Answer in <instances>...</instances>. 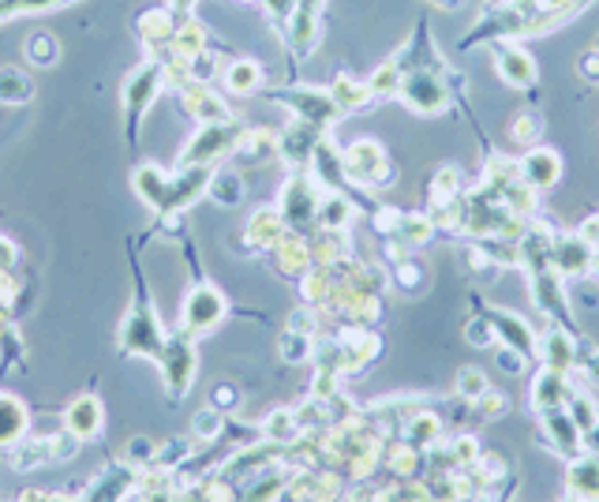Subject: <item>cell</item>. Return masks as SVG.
I'll use <instances>...</instances> for the list:
<instances>
[{
	"label": "cell",
	"instance_id": "6da1fadb",
	"mask_svg": "<svg viewBox=\"0 0 599 502\" xmlns=\"http://www.w3.org/2000/svg\"><path fill=\"white\" fill-rule=\"evenodd\" d=\"M446 60L438 65H409L398 86V102L416 117H443L454 102V91L446 83Z\"/></svg>",
	"mask_w": 599,
	"mask_h": 502
},
{
	"label": "cell",
	"instance_id": "7a4b0ae2",
	"mask_svg": "<svg viewBox=\"0 0 599 502\" xmlns=\"http://www.w3.org/2000/svg\"><path fill=\"white\" fill-rule=\"evenodd\" d=\"M117 349H120V352H128V357L162 360L165 330H162V319H157L154 304H150V296H146L143 278H136V301H131L128 315H125V323H120Z\"/></svg>",
	"mask_w": 599,
	"mask_h": 502
},
{
	"label": "cell",
	"instance_id": "3957f363",
	"mask_svg": "<svg viewBox=\"0 0 599 502\" xmlns=\"http://www.w3.org/2000/svg\"><path fill=\"white\" fill-rule=\"evenodd\" d=\"M525 278H528V296H532L536 312L548 315L551 323L574 330V315H569V296H566V278L554 270L551 259H536L525 262Z\"/></svg>",
	"mask_w": 599,
	"mask_h": 502
},
{
	"label": "cell",
	"instance_id": "277c9868",
	"mask_svg": "<svg viewBox=\"0 0 599 502\" xmlns=\"http://www.w3.org/2000/svg\"><path fill=\"white\" fill-rule=\"evenodd\" d=\"M322 184L315 180L307 170H296L293 176L285 180V188H281V202H278V214L285 229H293V233H307V229L319 225V202H322Z\"/></svg>",
	"mask_w": 599,
	"mask_h": 502
},
{
	"label": "cell",
	"instance_id": "5b68a950",
	"mask_svg": "<svg viewBox=\"0 0 599 502\" xmlns=\"http://www.w3.org/2000/svg\"><path fill=\"white\" fill-rule=\"evenodd\" d=\"M162 79H165V65L162 60H143L136 68L125 86H120V102H125V125H128V143H139V128H143L146 109L157 102V91H162Z\"/></svg>",
	"mask_w": 599,
	"mask_h": 502
},
{
	"label": "cell",
	"instance_id": "8992f818",
	"mask_svg": "<svg viewBox=\"0 0 599 502\" xmlns=\"http://www.w3.org/2000/svg\"><path fill=\"white\" fill-rule=\"evenodd\" d=\"M341 165H345L349 184H356L364 191L390 188L394 180V162L378 139H356L349 151H341Z\"/></svg>",
	"mask_w": 599,
	"mask_h": 502
},
{
	"label": "cell",
	"instance_id": "52a82bcc",
	"mask_svg": "<svg viewBox=\"0 0 599 502\" xmlns=\"http://www.w3.org/2000/svg\"><path fill=\"white\" fill-rule=\"evenodd\" d=\"M228 315V301L225 293L207 278H196V285L188 289L184 296V307H180V330L191 334V338H202L210 334Z\"/></svg>",
	"mask_w": 599,
	"mask_h": 502
},
{
	"label": "cell",
	"instance_id": "ba28073f",
	"mask_svg": "<svg viewBox=\"0 0 599 502\" xmlns=\"http://www.w3.org/2000/svg\"><path fill=\"white\" fill-rule=\"evenodd\" d=\"M244 128L240 120H214V125H202L199 136L184 147L180 154V165H210L214 170L218 157L225 154H236V143L244 139Z\"/></svg>",
	"mask_w": 599,
	"mask_h": 502
},
{
	"label": "cell",
	"instance_id": "9c48e42d",
	"mask_svg": "<svg viewBox=\"0 0 599 502\" xmlns=\"http://www.w3.org/2000/svg\"><path fill=\"white\" fill-rule=\"evenodd\" d=\"M274 102L285 105V109L293 113V120H304V125H312L319 131H330L333 120L341 117L330 86H293V91H274Z\"/></svg>",
	"mask_w": 599,
	"mask_h": 502
},
{
	"label": "cell",
	"instance_id": "30bf717a",
	"mask_svg": "<svg viewBox=\"0 0 599 502\" xmlns=\"http://www.w3.org/2000/svg\"><path fill=\"white\" fill-rule=\"evenodd\" d=\"M162 375H165V386H169V398H184L191 386V378L199 372V357H196V338L191 334H173L165 338V349H162Z\"/></svg>",
	"mask_w": 599,
	"mask_h": 502
},
{
	"label": "cell",
	"instance_id": "8fae6325",
	"mask_svg": "<svg viewBox=\"0 0 599 502\" xmlns=\"http://www.w3.org/2000/svg\"><path fill=\"white\" fill-rule=\"evenodd\" d=\"M491 60H495L498 79L506 86H514V91H528V86H536V79H540L536 57L521 42H495V46H491Z\"/></svg>",
	"mask_w": 599,
	"mask_h": 502
},
{
	"label": "cell",
	"instance_id": "7c38bea8",
	"mask_svg": "<svg viewBox=\"0 0 599 502\" xmlns=\"http://www.w3.org/2000/svg\"><path fill=\"white\" fill-rule=\"evenodd\" d=\"M480 312L488 315L491 330H495V346H506V349L521 352L525 360H536V338H540V334L528 327L521 315L509 312V307H491V304H483Z\"/></svg>",
	"mask_w": 599,
	"mask_h": 502
},
{
	"label": "cell",
	"instance_id": "4fadbf2b",
	"mask_svg": "<svg viewBox=\"0 0 599 502\" xmlns=\"http://www.w3.org/2000/svg\"><path fill=\"white\" fill-rule=\"evenodd\" d=\"M536 360L540 367H551L559 375H574V360H577V334L562 323H551L548 330L536 338Z\"/></svg>",
	"mask_w": 599,
	"mask_h": 502
},
{
	"label": "cell",
	"instance_id": "5bb4252c",
	"mask_svg": "<svg viewBox=\"0 0 599 502\" xmlns=\"http://www.w3.org/2000/svg\"><path fill=\"white\" fill-rule=\"evenodd\" d=\"M540 443L554 451L559 457H577L580 451H588L585 446V435L577 431L574 417H569L566 409H551V412H540Z\"/></svg>",
	"mask_w": 599,
	"mask_h": 502
},
{
	"label": "cell",
	"instance_id": "9a60e30c",
	"mask_svg": "<svg viewBox=\"0 0 599 502\" xmlns=\"http://www.w3.org/2000/svg\"><path fill=\"white\" fill-rule=\"evenodd\" d=\"M322 38V0H296V12L293 20H289V49L296 52V57H312L315 46H319Z\"/></svg>",
	"mask_w": 599,
	"mask_h": 502
},
{
	"label": "cell",
	"instance_id": "2e32d148",
	"mask_svg": "<svg viewBox=\"0 0 599 502\" xmlns=\"http://www.w3.org/2000/svg\"><path fill=\"white\" fill-rule=\"evenodd\" d=\"M517 170H521V180L528 184V188L536 191H548L554 188V184L562 180V154L551 151V147H528V151H521V157H517Z\"/></svg>",
	"mask_w": 599,
	"mask_h": 502
},
{
	"label": "cell",
	"instance_id": "e0dca14e",
	"mask_svg": "<svg viewBox=\"0 0 599 502\" xmlns=\"http://www.w3.org/2000/svg\"><path fill=\"white\" fill-rule=\"evenodd\" d=\"M592 244L577 233H554V248H551V262L562 278H588V267H592Z\"/></svg>",
	"mask_w": 599,
	"mask_h": 502
},
{
	"label": "cell",
	"instance_id": "ac0fdd59",
	"mask_svg": "<svg viewBox=\"0 0 599 502\" xmlns=\"http://www.w3.org/2000/svg\"><path fill=\"white\" fill-rule=\"evenodd\" d=\"M569 394H574V378L551 372V367H540L532 375V383H528V405H532L536 417L551 409H566Z\"/></svg>",
	"mask_w": 599,
	"mask_h": 502
},
{
	"label": "cell",
	"instance_id": "d6986e66",
	"mask_svg": "<svg viewBox=\"0 0 599 502\" xmlns=\"http://www.w3.org/2000/svg\"><path fill=\"white\" fill-rule=\"evenodd\" d=\"M427 454L412 446L409 439H386L383 443V472L386 480H420L424 477Z\"/></svg>",
	"mask_w": 599,
	"mask_h": 502
},
{
	"label": "cell",
	"instance_id": "ffe728a7",
	"mask_svg": "<svg viewBox=\"0 0 599 502\" xmlns=\"http://www.w3.org/2000/svg\"><path fill=\"white\" fill-rule=\"evenodd\" d=\"M566 491L577 502H599V454L580 451L566 462Z\"/></svg>",
	"mask_w": 599,
	"mask_h": 502
},
{
	"label": "cell",
	"instance_id": "44dd1931",
	"mask_svg": "<svg viewBox=\"0 0 599 502\" xmlns=\"http://www.w3.org/2000/svg\"><path fill=\"white\" fill-rule=\"evenodd\" d=\"M102 420H105V409L94 394H83V398H75L64 409V431L68 435H75L79 443H83V439H98Z\"/></svg>",
	"mask_w": 599,
	"mask_h": 502
},
{
	"label": "cell",
	"instance_id": "7402d4cb",
	"mask_svg": "<svg viewBox=\"0 0 599 502\" xmlns=\"http://www.w3.org/2000/svg\"><path fill=\"white\" fill-rule=\"evenodd\" d=\"M401 439H409L412 446H420V451H435L438 443L446 439V424H443V417L438 412H431L427 405L420 412H412V420L404 424V431H401Z\"/></svg>",
	"mask_w": 599,
	"mask_h": 502
},
{
	"label": "cell",
	"instance_id": "603a6c76",
	"mask_svg": "<svg viewBox=\"0 0 599 502\" xmlns=\"http://www.w3.org/2000/svg\"><path fill=\"white\" fill-rule=\"evenodd\" d=\"M274 259L285 278H304L307 270H312L315 255H312V244H307L300 233H293V236H281V244L274 248Z\"/></svg>",
	"mask_w": 599,
	"mask_h": 502
},
{
	"label": "cell",
	"instance_id": "cb8c5ba5",
	"mask_svg": "<svg viewBox=\"0 0 599 502\" xmlns=\"http://www.w3.org/2000/svg\"><path fill=\"white\" fill-rule=\"evenodd\" d=\"M356 222V199L341 196V191H326L319 202V229L326 233H349Z\"/></svg>",
	"mask_w": 599,
	"mask_h": 502
},
{
	"label": "cell",
	"instance_id": "d4e9b609",
	"mask_svg": "<svg viewBox=\"0 0 599 502\" xmlns=\"http://www.w3.org/2000/svg\"><path fill=\"white\" fill-rule=\"evenodd\" d=\"M131 188H136V196L143 199L150 210L162 214L165 196H169V173H162L154 162H146V165H139L136 176H131Z\"/></svg>",
	"mask_w": 599,
	"mask_h": 502
},
{
	"label": "cell",
	"instance_id": "484cf974",
	"mask_svg": "<svg viewBox=\"0 0 599 502\" xmlns=\"http://www.w3.org/2000/svg\"><path fill=\"white\" fill-rule=\"evenodd\" d=\"M330 94H333V102H338L341 117H345V113L367 109V105L375 102V94H372V86H367V79H352V75H345V72H341V75L330 83Z\"/></svg>",
	"mask_w": 599,
	"mask_h": 502
},
{
	"label": "cell",
	"instance_id": "4316f807",
	"mask_svg": "<svg viewBox=\"0 0 599 502\" xmlns=\"http://www.w3.org/2000/svg\"><path fill=\"white\" fill-rule=\"evenodd\" d=\"M222 83L228 94H240V98H248V94L259 91L262 83H267V75H262V65L259 60H233V65H225L222 72Z\"/></svg>",
	"mask_w": 599,
	"mask_h": 502
},
{
	"label": "cell",
	"instance_id": "83f0119b",
	"mask_svg": "<svg viewBox=\"0 0 599 502\" xmlns=\"http://www.w3.org/2000/svg\"><path fill=\"white\" fill-rule=\"evenodd\" d=\"M244 233H248V241L259 252H274L281 244V236H285V222H281V214L274 207H267V210H255V218Z\"/></svg>",
	"mask_w": 599,
	"mask_h": 502
},
{
	"label": "cell",
	"instance_id": "f1b7e54d",
	"mask_svg": "<svg viewBox=\"0 0 599 502\" xmlns=\"http://www.w3.org/2000/svg\"><path fill=\"white\" fill-rule=\"evenodd\" d=\"M274 154H281V136L267 128H248L240 143H236V157H240V162H251V165L270 162Z\"/></svg>",
	"mask_w": 599,
	"mask_h": 502
},
{
	"label": "cell",
	"instance_id": "f546056e",
	"mask_svg": "<svg viewBox=\"0 0 599 502\" xmlns=\"http://www.w3.org/2000/svg\"><path fill=\"white\" fill-rule=\"evenodd\" d=\"M461 196H465V173H461V165H443V170L431 176V188H427L431 210H443V207L457 202Z\"/></svg>",
	"mask_w": 599,
	"mask_h": 502
},
{
	"label": "cell",
	"instance_id": "4dcf8cb0",
	"mask_svg": "<svg viewBox=\"0 0 599 502\" xmlns=\"http://www.w3.org/2000/svg\"><path fill=\"white\" fill-rule=\"evenodd\" d=\"M26 424H31V412L20 398L12 394H0V446H12L26 435Z\"/></svg>",
	"mask_w": 599,
	"mask_h": 502
},
{
	"label": "cell",
	"instance_id": "1f68e13d",
	"mask_svg": "<svg viewBox=\"0 0 599 502\" xmlns=\"http://www.w3.org/2000/svg\"><path fill=\"white\" fill-rule=\"evenodd\" d=\"M184 109H188L196 120H202V125H214V120H228L225 102L218 98V94L210 91L207 83L191 86V98H188V94H184Z\"/></svg>",
	"mask_w": 599,
	"mask_h": 502
},
{
	"label": "cell",
	"instance_id": "d6a6232c",
	"mask_svg": "<svg viewBox=\"0 0 599 502\" xmlns=\"http://www.w3.org/2000/svg\"><path fill=\"white\" fill-rule=\"evenodd\" d=\"M401 75H404V65H401V49H398V52H394L390 60H383V65L375 68V72H372V79H367V86H372L375 102L398 98Z\"/></svg>",
	"mask_w": 599,
	"mask_h": 502
},
{
	"label": "cell",
	"instance_id": "836d02e7",
	"mask_svg": "<svg viewBox=\"0 0 599 502\" xmlns=\"http://www.w3.org/2000/svg\"><path fill=\"white\" fill-rule=\"evenodd\" d=\"M574 386L580 390H599V346L596 341L577 338V360H574Z\"/></svg>",
	"mask_w": 599,
	"mask_h": 502
},
{
	"label": "cell",
	"instance_id": "e575fe53",
	"mask_svg": "<svg viewBox=\"0 0 599 502\" xmlns=\"http://www.w3.org/2000/svg\"><path fill=\"white\" fill-rule=\"evenodd\" d=\"M469 472L475 477V483H480V491H495V483H506L509 477V462L498 451H480Z\"/></svg>",
	"mask_w": 599,
	"mask_h": 502
},
{
	"label": "cell",
	"instance_id": "d590c367",
	"mask_svg": "<svg viewBox=\"0 0 599 502\" xmlns=\"http://www.w3.org/2000/svg\"><path fill=\"white\" fill-rule=\"evenodd\" d=\"M207 196L214 199L218 207H240V202H244V180H240V173L214 170V176H210V184H207Z\"/></svg>",
	"mask_w": 599,
	"mask_h": 502
},
{
	"label": "cell",
	"instance_id": "8d00e7d4",
	"mask_svg": "<svg viewBox=\"0 0 599 502\" xmlns=\"http://www.w3.org/2000/svg\"><path fill=\"white\" fill-rule=\"evenodd\" d=\"M566 412L574 417V424L585 439L599 428V409H596V394L592 390H580V386H574V394H569V401H566Z\"/></svg>",
	"mask_w": 599,
	"mask_h": 502
},
{
	"label": "cell",
	"instance_id": "74e56055",
	"mask_svg": "<svg viewBox=\"0 0 599 502\" xmlns=\"http://www.w3.org/2000/svg\"><path fill=\"white\" fill-rule=\"evenodd\" d=\"M435 218L424 214V210H416V214H409L404 210L401 225H398V241H404L409 248H424V244H431V236H435Z\"/></svg>",
	"mask_w": 599,
	"mask_h": 502
},
{
	"label": "cell",
	"instance_id": "f35d334b",
	"mask_svg": "<svg viewBox=\"0 0 599 502\" xmlns=\"http://www.w3.org/2000/svg\"><path fill=\"white\" fill-rule=\"evenodd\" d=\"M390 285L401 289V293H409V296L424 293V285H427L424 262L412 259V255H409V259H401V262H394V267H390Z\"/></svg>",
	"mask_w": 599,
	"mask_h": 502
},
{
	"label": "cell",
	"instance_id": "ab89813d",
	"mask_svg": "<svg viewBox=\"0 0 599 502\" xmlns=\"http://www.w3.org/2000/svg\"><path fill=\"white\" fill-rule=\"evenodd\" d=\"M23 57L31 60L34 68H52L60 60V42L52 38L49 31H34L31 38L23 42Z\"/></svg>",
	"mask_w": 599,
	"mask_h": 502
},
{
	"label": "cell",
	"instance_id": "60d3db41",
	"mask_svg": "<svg viewBox=\"0 0 599 502\" xmlns=\"http://www.w3.org/2000/svg\"><path fill=\"white\" fill-rule=\"evenodd\" d=\"M34 98V83L31 75L20 68H0V102L4 105H26Z\"/></svg>",
	"mask_w": 599,
	"mask_h": 502
},
{
	"label": "cell",
	"instance_id": "b9f144b4",
	"mask_svg": "<svg viewBox=\"0 0 599 502\" xmlns=\"http://www.w3.org/2000/svg\"><path fill=\"white\" fill-rule=\"evenodd\" d=\"M540 136H543V117L536 109H521L509 120V139H514V147H521V151L540 143Z\"/></svg>",
	"mask_w": 599,
	"mask_h": 502
},
{
	"label": "cell",
	"instance_id": "7bdbcfd3",
	"mask_svg": "<svg viewBox=\"0 0 599 502\" xmlns=\"http://www.w3.org/2000/svg\"><path fill=\"white\" fill-rule=\"evenodd\" d=\"M491 390V378L488 372H480V367H461V372L454 375V398H461V401H480L483 394Z\"/></svg>",
	"mask_w": 599,
	"mask_h": 502
},
{
	"label": "cell",
	"instance_id": "ee69618b",
	"mask_svg": "<svg viewBox=\"0 0 599 502\" xmlns=\"http://www.w3.org/2000/svg\"><path fill=\"white\" fill-rule=\"evenodd\" d=\"M315 352V338L312 334H296V330H285L278 341V357L285 364H307V357Z\"/></svg>",
	"mask_w": 599,
	"mask_h": 502
},
{
	"label": "cell",
	"instance_id": "f6af8a7d",
	"mask_svg": "<svg viewBox=\"0 0 599 502\" xmlns=\"http://www.w3.org/2000/svg\"><path fill=\"white\" fill-rule=\"evenodd\" d=\"M68 0H0V23L15 20V15H34V12H57Z\"/></svg>",
	"mask_w": 599,
	"mask_h": 502
},
{
	"label": "cell",
	"instance_id": "bcb514c9",
	"mask_svg": "<svg viewBox=\"0 0 599 502\" xmlns=\"http://www.w3.org/2000/svg\"><path fill=\"white\" fill-rule=\"evenodd\" d=\"M225 412H218L214 405H207V409L199 412L196 417V428H191V435L196 439H202V443H214L218 435H225Z\"/></svg>",
	"mask_w": 599,
	"mask_h": 502
},
{
	"label": "cell",
	"instance_id": "7dc6e473",
	"mask_svg": "<svg viewBox=\"0 0 599 502\" xmlns=\"http://www.w3.org/2000/svg\"><path fill=\"white\" fill-rule=\"evenodd\" d=\"M465 341H472L475 349H495V330H491V323L483 312H475L465 319Z\"/></svg>",
	"mask_w": 599,
	"mask_h": 502
},
{
	"label": "cell",
	"instance_id": "c3c4849f",
	"mask_svg": "<svg viewBox=\"0 0 599 502\" xmlns=\"http://www.w3.org/2000/svg\"><path fill=\"white\" fill-rule=\"evenodd\" d=\"M472 409L480 412V420H498L502 412L509 409V401H506V394H502V390H495V386H491V390L483 394L480 401H472Z\"/></svg>",
	"mask_w": 599,
	"mask_h": 502
},
{
	"label": "cell",
	"instance_id": "681fc988",
	"mask_svg": "<svg viewBox=\"0 0 599 502\" xmlns=\"http://www.w3.org/2000/svg\"><path fill=\"white\" fill-rule=\"evenodd\" d=\"M210 405H214L218 412H233L236 405H240V390H236L233 383H218L214 390H210Z\"/></svg>",
	"mask_w": 599,
	"mask_h": 502
},
{
	"label": "cell",
	"instance_id": "f907efd6",
	"mask_svg": "<svg viewBox=\"0 0 599 502\" xmlns=\"http://www.w3.org/2000/svg\"><path fill=\"white\" fill-rule=\"evenodd\" d=\"M262 8H267V15L278 26H289V20H293L296 12V0H262Z\"/></svg>",
	"mask_w": 599,
	"mask_h": 502
},
{
	"label": "cell",
	"instance_id": "816d5d0a",
	"mask_svg": "<svg viewBox=\"0 0 599 502\" xmlns=\"http://www.w3.org/2000/svg\"><path fill=\"white\" fill-rule=\"evenodd\" d=\"M495 352H498V367L506 375H521L525 372L528 360L521 357V352H514V349H506V346H495Z\"/></svg>",
	"mask_w": 599,
	"mask_h": 502
},
{
	"label": "cell",
	"instance_id": "f5cc1de1",
	"mask_svg": "<svg viewBox=\"0 0 599 502\" xmlns=\"http://www.w3.org/2000/svg\"><path fill=\"white\" fill-rule=\"evenodd\" d=\"M577 72H580V79H588V83H599V49L580 52V60H577Z\"/></svg>",
	"mask_w": 599,
	"mask_h": 502
},
{
	"label": "cell",
	"instance_id": "db71d44e",
	"mask_svg": "<svg viewBox=\"0 0 599 502\" xmlns=\"http://www.w3.org/2000/svg\"><path fill=\"white\" fill-rule=\"evenodd\" d=\"M577 233L585 236L592 248H599V214H592V218H585V222L577 225Z\"/></svg>",
	"mask_w": 599,
	"mask_h": 502
},
{
	"label": "cell",
	"instance_id": "11a10c76",
	"mask_svg": "<svg viewBox=\"0 0 599 502\" xmlns=\"http://www.w3.org/2000/svg\"><path fill=\"white\" fill-rule=\"evenodd\" d=\"M196 4H199V0H169V8H173L176 15H191V12H196Z\"/></svg>",
	"mask_w": 599,
	"mask_h": 502
},
{
	"label": "cell",
	"instance_id": "9f6ffc18",
	"mask_svg": "<svg viewBox=\"0 0 599 502\" xmlns=\"http://www.w3.org/2000/svg\"><path fill=\"white\" fill-rule=\"evenodd\" d=\"M431 4L446 8V12H457V8H461V0H431Z\"/></svg>",
	"mask_w": 599,
	"mask_h": 502
},
{
	"label": "cell",
	"instance_id": "6f0895ef",
	"mask_svg": "<svg viewBox=\"0 0 599 502\" xmlns=\"http://www.w3.org/2000/svg\"><path fill=\"white\" fill-rule=\"evenodd\" d=\"M588 278H592V281H599V248L592 252V267H588Z\"/></svg>",
	"mask_w": 599,
	"mask_h": 502
},
{
	"label": "cell",
	"instance_id": "680465c9",
	"mask_svg": "<svg viewBox=\"0 0 599 502\" xmlns=\"http://www.w3.org/2000/svg\"><path fill=\"white\" fill-rule=\"evenodd\" d=\"M427 502H438V499H427Z\"/></svg>",
	"mask_w": 599,
	"mask_h": 502
},
{
	"label": "cell",
	"instance_id": "91938a15",
	"mask_svg": "<svg viewBox=\"0 0 599 502\" xmlns=\"http://www.w3.org/2000/svg\"><path fill=\"white\" fill-rule=\"evenodd\" d=\"M596 49H599V42H596Z\"/></svg>",
	"mask_w": 599,
	"mask_h": 502
},
{
	"label": "cell",
	"instance_id": "94428289",
	"mask_svg": "<svg viewBox=\"0 0 599 502\" xmlns=\"http://www.w3.org/2000/svg\"><path fill=\"white\" fill-rule=\"evenodd\" d=\"M596 454H599V451H596Z\"/></svg>",
	"mask_w": 599,
	"mask_h": 502
}]
</instances>
